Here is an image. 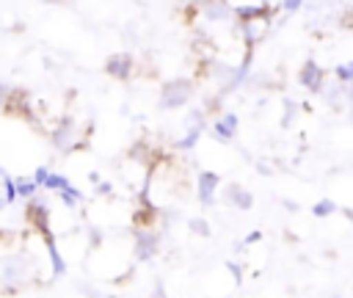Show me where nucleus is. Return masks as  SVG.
<instances>
[{"label": "nucleus", "mask_w": 353, "mask_h": 298, "mask_svg": "<svg viewBox=\"0 0 353 298\" xmlns=\"http://www.w3.org/2000/svg\"><path fill=\"white\" fill-rule=\"evenodd\" d=\"M14 188H17V199H33V196H39V188H36V182L30 179V177H14Z\"/></svg>", "instance_id": "17"}, {"label": "nucleus", "mask_w": 353, "mask_h": 298, "mask_svg": "<svg viewBox=\"0 0 353 298\" xmlns=\"http://www.w3.org/2000/svg\"><path fill=\"white\" fill-rule=\"evenodd\" d=\"M218 193H221V201H223L226 207H232V210L248 212V210L254 207V193H251L248 188L237 185V182H229V185L218 188Z\"/></svg>", "instance_id": "7"}, {"label": "nucleus", "mask_w": 353, "mask_h": 298, "mask_svg": "<svg viewBox=\"0 0 353 298\" xmlns=\"http://www.w3.org/2000/svg\"><path fill=\"white\" fill-rule=\"evenodd\" d=\"M6 207H8V204H6V199L0 196V215H3V210H6Z\"/></svg>", "instance_id": "38"}, {"label": "nucleus", "mask_w": 353, "mask_h": 298, "mask_svg": "<svg viewBox=\"0 0 353 298\" xmlns=\"http://www.w3.org/2000/svg\"><path fill=\"white\" fill-rule=\"evenodd\" d=\"M105 72L113 77V80H130L132 72H135V58L130 52H113L108 61H105Z\"/></svg>", "instance_id": "8"}, {"label": "nucleus", "mask_w": 353, "mask_h": 298, "mask_svg": "<svg viewBox=\"0 0 353 298\" xmlns=\"http://www.w3.org/2000/svg\"><path fill=\"white\" fill-rule=\"evenodd\" d=\"M218 188H221V177L210 168H201L196 174V199L201 207H212L215 204V196H218Z\"/></svg>", "instance_id": "6"}, {"label": "nucleus", "mask_w": 353, "mask_h": 298, "mask_svg": "<svg viewBox=\"0 0 353 298\" xmlns=\"http://www.w3.org/2000/svg\"><path fill=\"white\" fill-rule=\"evenodd\" d=\"M201 14L210 22H226V19H232V6L229 3H204Z\"/></svg>", "instance_id": "14"}, {"label": "nucleus", "mask_w": 353, "mask_h": 298, "mask_svg": "<svg viewBox=\"0 0 353 298\" xmlns=\"http://www.w3.org/2000/svg\"><path fill=\"white\" fill-rule=\"evenodd\" d=\"M3 177H6V171H3V166H0V179H3Z\"/></svg>", "instance_id": "39"}, {"label": "nucleus", "mask_w": 353, "mask_h": 298, "mask_svg": "<svg viewBox=\"0 0 353 298\" xmlns=\"http://www.w3.org/2000/svg\"><path fill=\"white\" fill-rule=\"evenodd\" d=\"M196 94V83L190 77H174V80H165L160 86V108L163 110H176V108H185Z\"/></svg>", "instance_id": "2"}, {"label": "nucleus", "mask_w": 353, "mask_h": 298, "mask_svg": "<svg viewBox=\"0 0 353 298\" xmlns=\"http://www.w3.org/2000/svg\"><path fill=\"white\" fill-rule=\"evenodd\" d=\"M50 141H52V146H55L58 152L83 149V143L77 141V121H74L72 116H66V119H61V121L55 124V130L50 132Z\"/></svg>", "instance_id": "3"}, {"label": "nucleus", "mask_w": 353, "mask_h": 298, "mask_svg": "<svg viewBox=\"0 0 353 298\" xmlns=\"http://www.w3.org/2000/svg\"><path fill=\"white\" fill-rule=\"evenodd\" d=\"M328 298H342V295H328Z\"/></svg>", "instance_id": "40"}, {"label": "nucleus", "mask_w": 353, "mask_h": 298, "mask_svg": "<svg viewBox=\"0 0 353 298\" xmlns=\"http://www.w3.org/2000/svg\"><path fill=\"white\" fill-rule=\"evenodd\" d=\"M25 218H28V223H30L41 237L52 235V229H50V201H47V199H41V196L28 199V204H25Z\"/></svg>", "instance_id": "4"}, {"label": "nucleus", "mask_w": 353, "mask_h": 298, "mask_svg": "<svg viewBox=\"0 0 353 298\" xmlns=\"http://www.w3.org/2000/svg\"><path fill=\"white\" fill-rule=\"evenodd\" d=\"M298 116V99L292 97H284V105H281V127H290Z\"/></svg>", "instance_id": "21"}, {"label": "nucleus", "mask_w": 353, "mask_h": 298, "mask_svg": "<svg viewBox=\"0 0 353 298\" xmlns=\"http://www.w3.org/2000/svg\"><path fill=\"white\" fill-rule=\"evenodd\" d=\"M85 237H88V246H91V248H99V246L105 243V232H102L99 226H94V223L88 226V235H85Z\"/></svg>", "instance_id": "26"}, {"label": "nucleus", "mask_w": 353, "mask_h": 298, "mask_svg": "<svg viewBox=\"0 0 353 298\" xmlns=\"http://www.w3.org/2000/svg\"><path fill=\"white\" fill-rule=\"evenodd\" d=\"M240 30H243V44H245V52H254V47L262 41V36H265V28H262V22H245V25H240Z\"/></svg>", "instance_id": "13"}, {"label": "nucleus", "mask_w": 353, "mask_h": 298, "mask_svg": "<svg viewBox=\"0 0 353 298\" xmlns=\"http://www.w3.org/2000/svg\"><path fill=\"white\" fill-rule=\"evenodd\" d=\"M226 270L234 276V284H240V281H243V268H240L234 259H229V262H226Z\"/></svg>", "instance_id": "29"}, {"label": "nucleus", "mask_w": 353, "mask_h": 298, "mask_svg": "<svg viewBox=\"0 0 353 298\" xmlns=\"http://www.w3.org/2000/svg\"><path fill=\"white\" fill-rule=\"evenodd\" d=\"M259 240H262V232H259V229H254V232H248V235H245V240H240V246L245 248V246H254V243H259Z\"/></svg>", "instance_id": "32"}, {"label": "nucleus", "mask_w": 353, "mask_h": 298, "mask_svg": "<svg viewBox=\"0 0 353 298\" xmlns=\"http://www.w3.org/2000/svg\"><path fill=\"white\" fill-rule=\"evenodd\" d=\"M152 298H168V292H165V284H163V279H154V284H152Z\"/></svg>", "instance_id": "31"}, {"label": "nucleus", "mask_w": 353, "mask_h": 298, "mask_svg": "<svg viewBox=\"0 0 353 298\" xmlns=\"http://www.w3.org/2000/svg\"><path fill=\"white\" fill-rule=\"evenodd\" d=\"M88 179H91V182H94V185H97V182H102V179H99V174H97V171H91V174H88Z\"/></svg>", "instance_id": "37"}, {"label": "nucleus", "mask_w": 353, "mask_h": 298, "mask_svg": "<svg viewBox=\"0 0 353 298\" xmlns=\"http://www.w3.org/2000/svg\"><path fill=\"white\" fill-rule=\"evenodd\" d=\"M281 204H284V210H290V212H298V210H301V207H298V201H292V199H284Z\"/></svg>", "instance_id": "36"}, {"label": "nucleus", "mask_w": 353, "mask_h": 298, "mask_svg": "<svg viewBox=\"0 0 353 298\" xmlns=\"http://www.w3.org/2000/svg\"><path fill=\"white\" fill-rule=\"evenodd\" d=\"M334 80L339 83V86H350V80H353V63L350 61H342V63H336L334 66Z\"/></svg>", "instance_id": "20"}, {"label": "nucleus", "mask_w": 353, "mask_h": 298, "mask_svg": "<svg viewBox=\"0 0 353 298\" xmlns=\"http://www.w3.org/2000/svg\"><path fill=\"white\" fill-rule=\"evenodd\" d=\"M279 8H281L284 14H295V11H301V8H303V3H301V0H284Z\"/></svg>", "instance_id": "28"}, {"label": "nucleus", "mask_w": 353, "mask_h": 298, "mask_svg": "<svg viewBox=\"0 0 353 298\" xmlns=\"http://www.w3.org/2000/svg\"><path fill=\"white\" fill-rule=\"evenodd\" d=\"M185 130H207V113H204V108H190L188 110V116H185Z\"/></svg>", "instance_id": "16"}, {"label": "nucleus", "mask_w": 353, "mask_h": 298, "mask_svg": "<svg viewBox=\"0 0 353 298\" xmlns=\"http://www.w3.org/2000/svg\"><path fill=\"white\" fill-rule=\"evenodd\" d=\"M323 80H325V72L320 69V63H317L314 58H306V61L301 63V72H298V86H303V88H309L312 94H317L320 86H323Z\"/></svg>", "instance_id": "11"}, {"label": "nucleus", "mask_w": 353, "mask_h": 298, "mask_svg": "<svg viewBox=\"0 0 353 298\" xmlns=\"http://www.w3.org/2000/svg\"><path fill=\"white\" fill-rule=\"evenodd\" d=\"M160 240L163 235L157 229H135V237H132V254L138 262H149L157 251H160Z\"/></svg>", "instance_id": "5"}, {"label": "nucleus", "mask_w": 353, "mask_h": 298, "mask_svg": "<svg viewBox=\"0 0 353 298\" xmlns=\"http://www.w3.org/2000/svg\"><path fill=\"white\" fill-rule=\"evenodd\" d=\"M0 190H3L0 196L6 199V204H14V201H17V188H14V177H8V174H6V177L0 179Z\"/></svg>", "instance_id": "25"}, {"label": "nucleus", "mask_w": 353, "mask_h": 298, "mask_svg": "<svg viewBox=\"0 0 353 298\" xmlns=\"http://www.w3.org/2000/svg\"><path fill=\"white\" fill-rule=\"evenodd\" d=\"M33 273V259L28 254L0 257V292H19Z\"/></svg>", "instance_id": "1"}, {"label": "nucleus", "mask_w": 353, "mask_h": 298, "mask_svg": "<svg viewBox=\"0 0 353 298\" xmlns=\"http://www.w3.org/2000/svg\"><path fill=\"white\" fill-rule=\"evenodd\" d=\"M80 290H83V295H85V298H113V295H108V292H99V290H97V287H91V284H88V287H85V284H80Z\"/></svg>", "instance_id": "30"}, {"label": "nucleus", "mask_w": 353, "mask_h": 298, "mask_svg": "<svg viewBox=\"0 0 353 298\" xmlns=\"http://www.w3.org/2000/svg\"><path fill=\"white\" fill-rule=\"evenodd\" d=\"M314 218H328V215H334V212H339V204L334 201V199H320V201H314L312 204V210H309Z\"/></svg>", "instance_id": "18"}, {"label": "nucleus", "mask_w": 353, "mask_h": 298, "mask_svg": "<svg viewBox=\"0 0 353 298\" xmlns=\"http://www.w3.org/2000/svg\"><path fill=\"white\" fill-rule=\"evenodd\" d=\"M44 240V248H47V259H50V279H63L69 273V265H66V257L61 254L58 243H55V235H47L41 237Z\"/></svg>", "instance_id": "12"}, {"label": "nucleus", "mask_w": 353, "mask_h": 298, "mask_svg": "<svg viewBox=\"0 0 353 298\" xmlns=\"http://www.w3.org/2000/svg\"><path fill=\"white\" fill-rule=\"evenodd\" d=\"M11 88H14V86H8V83H0V108L6 105V99H8V94H11Z\"/></svg>", "instance_id": "35"}, {"label": "nucleus", "mask_w": 353, "mask_h": 298, "mask_svg": "<svg viewBox=\"0 0 353 298\" xmlns=\"http://www.w3.org/2000/svg\"><path fill=\"white\" fill-rule=\"evenodd\" d=\"M97 196H113V185L110 182H97Z\"/></svg>", "instance_id": "33"}, {"label": "nucleus", "mask_w": 353, "mask_h": 298, "mask_svg": "<svg viewBox=\"0 0 353 298\" xmlns=\"http://www.w3.org/2000/svg\"><path fill=\"white\" fill-rule=\"evenodd\" d=\"M66 185H69V179H66L63 174H55V171H50L41 188H44V190H55V193H58V190H63Z\"/></svg>", "instance_id": "24"}, {"label": "nucleus", "mask_w": 353, "mask_h": 298, "mask_svg": "<svg viewBox=\"0 0 353 298\" xmlns=\"http://www.w3.org/2000/svg\"><path fill=\"white\" fill-rule=\"evenodd\" d=\"M273 6L270 3H245V6H232V17L240 19V25L245 22H265L270 19Z\"/></svg>", "instance_id": "10"}, {"label": "nucleus", "mask_w": 353, "mask_h": 298, "mask_svg": "<svg viewBox=\"0 0 353 298\" xmlns=\"http://www.w3.org/2000/svg\"><path fill=\"white\" fill-rule=\"evenodd\" d=\"M47 174H50V168L47 166H36V171H33V182H36V188H41L44 185V179H47Z\"/></svg>", "instance_id": "27"}, {"label": "nucleus", "mask_w": 353, "mask_h": 298, "mask_svg": "<svg viewBox=\"0 0 353 298\" xmlns=\"http://www.w3.org/2000/svg\"><path fill=\"white\" fill-rule=\"evenodd\" d=\"M237 130H240V119H237V113H232V110L218 113V116H215V121H212V138H215V141H221V143L234 141Z\"/></svg>", "instance_id": "9"}, {"label": "nucleus", "mask_w": 353, "mask_h": 298, "mask_svg": "<svg viewBox=\"0 0 353 298\" xmlns=\"http://www.w3.org/2000/svg\"><path fill=\"white\" fill-rule=\"evenodd\" d=\"M256 174H262V177H270V174H273L270 163H268V160H256Z\"/></svg>", "instance_id": "34"}, {"label": "nucleus", "mask_w": 353, "mask_h": 298, "mask_svg": "<svg viewBox=\"0 0 353 298\" xmlns=\"http://www.w3.org/2000/svg\"><path fill=\"white\" fill-rule=\"evenodd\" d=\"M199 138H201V130H185V135L176 138L174 146H176L179 152H188V149H193V146L199 143Z\"/></svg>", "instance_id": "23"}, {"label": "nucleus", "mask_w": 353, "mask_h": 298, "mask_svg": "<svg viewBox=\"0 0 353 298\" xmlns=\"http://www.w3.org/2000/svg\"><path fill=\"white\" fill-rule=\"evenodd\" d=\"M58 199H61V201H63L66 207H77V204H80V201L85 199V193H83L80 188H74V185L69 182V185H66L63 190H58Z\"/></svg>", "instance_id": "19"}, {"label": "nucleus", "mask_w": 353, "mask_h": 298, "mask_svg": "<svg viewBox=\"0 0 353 298\" xmlns=\"http://www.w3.org/2000/svg\"><path fill=\"white\" fill-rule=\"evenodd\" d=\"M188 229H190L193 235H199V237H210V235H212V226H210V221H207V218H201V215H193V218H188Z\"/></svg>", "instance_id": "22"}, {"label": "nucleus", "mask_w": 353, "mask_h": 298, "mask_svg": "<svg viewBox=\"0 0 353 298\" xmlns=\"http://www.w3.org/2000/svg\"><path fill=\"white\" fill-rule=\"evenodd\" d=\"M328 105H336L342 97H347V88L345 86H339L336 80H323V86H320V91H317Z\"/></svg>", "instance_id": "15"}]
</instances>
